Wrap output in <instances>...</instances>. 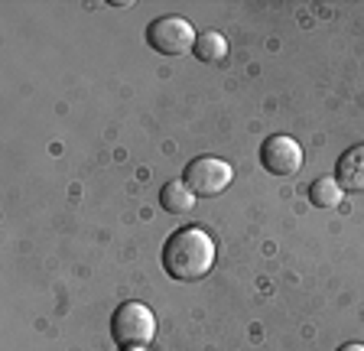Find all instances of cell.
I'll list each match as a JSON object with an SVG mask.
<instances>
[{
  "label": "cell",
  "mask_w": 364,
  "mask_h": 351,
  "mask_svg": "<svg viewBox=\"0 0 364 351\" xmlns=\"http://www.w3.org/2000/svg\"><path fill=\"white\" fill-rule=\"evenodd\" d=\"M215 241L202 228H179L163 247V270L173 280H202L212 274Z\"/></svg>",
  "instance_id": "cell-1"
},
{
  "label": "cell",
  "mask_w": 364,
  "mask_h": 351,
  "mask_svg": "<svg viewBox=\"0 0 364 351\" xmlns=\"http://www.w3.org/2000/svg\"><path fill=\"white\" fill-rule=\"evenodd\" d=\"M153 335H156V319L144 303H124L111 315V338L117 348H144Z\"/></svg>",
  "instance_id": "cell-2"
},
{
  "label": "cell",
  "mask_w": 364,
  "mask_h": 351,
  "mask_svg": "<svg viewBox=\"0 0 364 351\" xmlns=\"http://www.w3.org/2000/svg\"><path fill=\"white\" fill-rule=\"evenodd\" d=\"M235 179V169L228 166L218 156H198L186 166V185L196 192L198 199H212V195H221V192L231 185Z\"/></svg>",
  "instance_id": "cell-3"
},
{
  "label": "cell",
  "mask_w": 364,
  "mask_h": 351,
  "mask_svg": "<svg viewBox=\"0 0 364 351\" xmlns=\"http://www.w3.org/2000/svg\"><path fill=\"white\" fill-rule=\"evenodd\" d=\"M196 30H192L189 20H182V16H159V20H153L150 30H146V43H150V49H156V53L163 55H182L189 53L192 46H196Z\"/></svg>",
  "instance_id": "cell-4"
},
{
  "label": "cell",
  "mask_w": 364,
  "mask_h": 351,
  "mask_svg": "<svg viewBox=\"0 0 364 351\" xmlns=\"http://www.w3.org/2000/svg\"><path fill=\"white\" fill-rule=\"evenodd\" d=\"M260 163L273 176H293L303 169V146L293 137H287V134L267 137L264 146H260Z\"/></svg>",
  "instance_id": "cell-5"
},
{
  "label": "cell",
  "mask_w": 364,
  "mask_h": 351,
  "mask_svg": "<svg viewBox=\"0 0 364 351\" xmlns=\"http://www.w3.org/2000/svg\"><path fill=\"white\" fill-rule=\"evenodd\" d=\"M335 183L341 185V192H364V144L351 146L338 156Z\"/></svg>",
  "instance_id": "cell-6"
},
{
  "label": "cell",
  "mask_w": 364,
  "mask_h": 351,
  "mask_svg": "<svg viewBox=\"0 0 364 351\" xmlns=\"http://www.w3.org/2000/svg\"><path fill=\"white\" fill-rule=\"evenodd\" d=\"M196 199L198 195L186 185V179H173V183H166L159 189V205L166 208L169 215H189L196 208Z\"/></svg>",
  "instance_id": "cell-7"
},
{
  "label": "cell",
  "mask_w": 364,
  "mask_h": 351,
  "mask_svg": "<svg viewBox=\"0 0 364 351\" xmlns=\"http://www.w3.org/2000/svg\"><path fill=\"white\" fill-rule=\"evenodd\" d=\"M192 53L198 55L202 62H225L228 55V39L221 36V33H202V36L196 39V46H192Z\"/></svg>",
  "instance_id": "cell-8"
},
{
  "label": "cell",
  "mask_w": 364,
  "mask_h": 351,
  "mask_svg": "<svg viewBox=\"0 0 364 351\" xmlns=\"http://www.w3.org/2000/svg\"><path fill=\"white\" fill-rule=\"evenodd\" d=\"M309 202L316 208H335L341 202V185L335 179H328V176H322V179H316L309 185Z\"/></svg>",
  "instance_id": "cell-9"
},
{
  "label": "cell",
  "mask_w": 364,
  "mask_h": 351,
  "mask_svg": "<svg viewBox=\"0 0 364 351\" xmlns=\"http://www.w3.org/2000/svg\"><path fill=\"white\" fill-rule=\"evenodd\" d=\"M338 351H364V345H341Z\"/></svg>",
  "instance_id": "cell-10"
}]
</instances>
